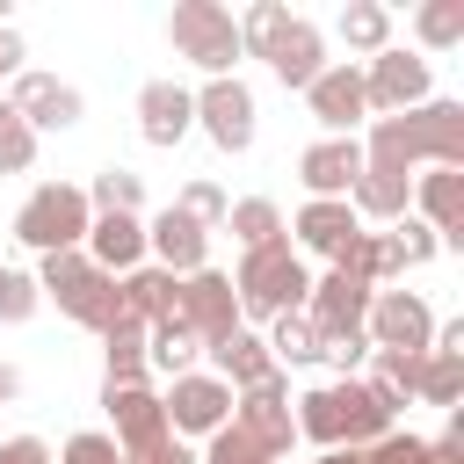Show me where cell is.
<instances>
[{"label": "cell", "mask_w": 464, "mask_h": 464, "mask_svg": "<svg viewBox=\"0 0 464 464\" xmlns=\"http://www.w3.org/2000/svg\"><path fill=\"white\" fill-rule=\"evenodd\" d=\"M87 188H72V181H36L29 188V203L14 210V239L22 246H36V254H72L80 239H87Z\"/></svg>", "instance_id": "obj_5"}, {"label": "cell", "mask_w": 464, "mask_h": 464, "mask_svg": "<svg viewBox=\"0 0 464 464\" xmlns=\"http://www.w3.org/2000/svg\"><path fill=\"white\" fill-rule=\"evenodd\" d=\"M355 232H362V218L348 210V196H304V210L290 218V232H283V239H290L297 254H319V261H341Z\"/></svg>", "instance_id": "obj_13"}, {"label": "cell", "mask_w": 464, "mask_h": 464, "mask_svg": "<svg viewBox=\"0 0 464 464\" xmlns=\"http://www.w3.org/2000/svg\"><path fill=\"white\" fill-rule=\"evenodd\" d=\"M58 464H123V450H116V435L87 428V435H72V442H65V457H58Z\"/></svg>", "instance_id": "obj_44"}, {"label": "cell", "mask_w": 464, "mask_h": 464, "mask_svg": "<svg viewBox=\"0 0 464 464\" xmlns=\"http://www.w3.org/2000/svg\"><path fill=\"white\" fill-rule=\"evenodd\" d=\"M326 65H334V58H326V29H319L312 14H290V22H283V36H276V51H268V72H276L283 87H297V94H304Z\"/></svg>", "instance_id": "obj_20"}, {"label": "cell", "mask_w": 464, "mask_h": 464, "mask_svg": "<svg viewBox=\"0 0 464 464\" xmlns=\"http://www.w3.org/2000/svg\"><path fill=\"white\" fill-rule=\"evenodd\" d=\"M181 326H188L203 348H218V341L239 326V297H232V276H225V268L181 276Z\"/></svg>", "instance_id": "obj_12"}, {"label": "cell", "mask_w": 464, "mask_h": 464, "mask_svg": "<svg viewBox=\"0 0 464 464\" xmlns=\"http://www.w3.org/2000/svg\"><path fill=\"white\" fill-rule=\"evenodd\" d=\"M290 420H297V435H304V442H319V450H370V442H384V435H392V413L370 399V384H362V377H334V384L304 392Z\"/></svg>", "instance_id": "obj_2"}, {"label": "cell", "mask_w": 464, "mask_h": 464, "mask_svg": "<svg viewBox=\"0 0 464 464\" xmlns=\"http://www.w3.org/2000/svg\"><path fill=\"white\" fill-rule=\"evenodd\" d=\"M334 29H341V44H348L362 65H370L377 51H392V7H384V0H348Z\"/></svg>", "instance_id": "obj_28"}, {"label": "cell", "mask_w": 464, "mask_h": 464, "mask_svg": "<svg viewBox=\"0 0 464 464\" xmlns=\"http://www.w3.org/2000/svg\"><path fill=\"white\" fill-rule=\"evenodd\" d=\"M232 428L261 450V457H290V442H297V420H290V377L276 370L268 384H254V392H232Z\"/></svg>", "instance_id": "obj_7"}, {"label": "cell", "mask_w": 464, "mask_h": 464, "mask_svg": "<svg viewBox=\"0 0 464 464\" xmlns=\"http://www.w3.org/2000/svg\"><path fill=\"white\" fill-rule=\"evenodd\" d=\"M102 406H109V420H116V450L130 457V450H152L160 435H167V413H160V392L152 384H102Z\"/></svg>", "instance_id": "obj_21"}, {"label": "cell", "mask_w": 464, "mask_h": 464, "mask_svg": "<svg viewBox=\"0 0 464 464\" xmlns=\"http://www.w3.org/2000/svg\"><path fill=\"white\" fill-rule=\"evenodd\" d=\"M355 174H362V138H319V145H304V160H297L304 196H348Z\"/></svg>", "instance_id": "obj_22"}, {"label": "cell", "mask_w": 464, "mask_h": 464, "mask_svg": "<svg viewBox=\"0 0 464 464\" xmlns=\"http://www.w3.org/2000/svg\"><path fill=\"white\" fill-rule=\"evenodd\" d=\"M370 283L362 276H348V268H326L312 290H304V319L319 326V334H362V312H370Z\"/></svg>", "instance_id": "obj_19"}, {"label": "cell", "mask_w": 464, "mask_h": 464, "mask_svg": "<svg viewBox=\"0 0 464 464\" xmlns=\"http://www.w3.org/2000/svg\"><path fill=\"white\" fill-rule=\"evenodd\" d=\"M7 102H14V116L29 123V130H65V123H80V87L72 80H58V72H14V87H7Z\"/></svg>", "instance_id": "obj_15"}, {"label": "cell", "mask_w": 464, "mask_h": 464, "mask_svg": "<svg viewBox=\"0 0 464 464\" xmlns=\"http://www.w3.org/2000/svg\"><path fill=\"white\" fill-rule=\"evenodd\" d=\"M138 203H145V181L130 167H102L94 188H87V210L94 218H138Z\"/></svg>", "instance_id": "obj_34"}, {"label": "cell", "mask_w": 464, "mask_h": 464, "mask_svg": "<svg viewBox=\"0 0 464 464\" xmlns=\"http://www.w3.org/2000/svg\"><path fill=\"white\" fill-rule=\"evenodd\" d=\"M36 290L72 319V326H94V334H109L116 319H123V297H116V276H102L80 246L72 254H44V268H36Z\"/></svg>", "instance_id": "obj_4"}, {"label": "cell", "mask_w": 464, "mask_h": 464, "mask_svg": "<svg viewBox=\"0 0 464 464\" xmlns=\"http://www.w3.org/2000/svg\"><path fill=\"white\" fill-rule=\"evenodd\" d=\"M413 36H420L428 51H450V44H464V0H428V7L413 14Z\"/></svg>", "instance_id": "obj_37"}, {"label": "cell", "mask_w": 464, "mask_h": 464, "mask_svg": "<svg viewBox=\"0 0 464 464\" xmlns=\"http://www.w3.org/2000/svg\"><path fill=\"white\" fill-rule=\"evenodd\" d=\"M283 22H290V7L283 0H254L232 29H239V58H268L276 51V36H283Z\"/></svg>", "instance_id": "obj_36"}, {"label": "cell", "mask_w": 464, "mask_h": 464, "mask_svg": "<svg viewBox=\"0 0 464 464\" xmlns=\"http://www.w3.org/2000/svg\"><path fill=\"white\" fill-rule=\"evenodd\" d=\"M268 362L276 370H304V362H319V326L304 319V312H283V319H268Z\"/></svg>", "instance_id": "obj_30"}, {"label": "cell", "mask_w": 464, "mask_h": 464, "mask_svg": "<svg viewBox=\"0 0 464 464\" xmlns=\"http://www.w3.org/2000/svg\"><path fill=\"white\" fill-rule=\"evenodd\" d=\"M413 399H420V406H457V399H464V355L428 348L420 370H413Z\"/></svg>", "instance_id": "obj_33"}, {"label": "cell", "mask_w": 464, "mask_h": 464, "mask_svg": "<svg viewBox=\"0 0 464 464\" xmlns=\"http://www.w3.org/2000/svg\"><path fill=\"white\" fill-rule=\"evenodd\" d=\"M362 102H370V116H399V109H420L428 102V58L420 51H377L370 65H362Z\"/></svg>", "instance_id": "obj_11"}, {"label": "cell", "mask_w": 464, "mask_h": 464, "mask_svg": "<svg viewBox=\"0 0 464 464\" xmlns=\"http://www.w3.org/2000/svg\"><path fill=\"white\" fill-rule=\"evenodd\" d=\"M188 130H196V94L181 80H145L138 87V138L160 145V152H174Z\"/></svg>", "instance_id": "obj_17"}, {"label": "cell", "mask_w": 464, "mask_h": 464, "mask_svg": "<svg viewBox=\"0 0 464 464\" xmlns=\"http://www.w3.org/2000/svg\"><path fill=\"white\" fill-rule=\"evenodd\" d=\"M196 355H203V341L181 326V319H160V326H145V377H188L196 370Z\"/></svg>", "instance_id": "obj_27"}, {"label": "cell", "mask_w": 464, "mask_h": 464, "mask_svg": "<svg viewBox=\"0 0 464 464\" xmlns=\"http://www.w3.org/2000/svg\"><path fill=\"white\" fill-rule=\"evenodd\" d=\"M145 261H152V268H167V276L181 283V276L210 268V232H203L196 218H181V210L167 203L160 218H145Z\"/></svg>", "instance_id": "obj_14"}, {"label": "cell", "mask_w": 464, "mask_h": 464, "mask_svg": "<svg viewBox=\"0 0 464 464\" xmlns=\"http://www.w3.org/2000/svg\"><path fill=\"white\" fill-rule=\"evenodd\" d=\"M14 392H22V370H14V362H0V406H7Z\"/></svg>", "instance_id": "obj_48"}, {"label": "cell", "mask_w": 464, "mask_h": 464, "mask_svg": "<svg viewBox=\"0 0 464 464\" xmlns=\"http://www.w3.org/2000/svg\"><path fill=\"white\" fill-rule=\"evenodd\" d=\"M304 102H312V116L326 123V138H355V123L370 116V102H362V65H355V58H334V65L304 87Z\"/></svg>", "instance_id": "obj_16"}, {"label": "cell", "mask_w": 464, "mask_h": 464, "mask_svg": "<svg viewBox=\"0 0 464 464\" xmlns=\"http://www.w3.org/2000/svg\"><path fill=\"white\" fill-rule=\"evenodd\" d=\"M304 290H312V268L290 239H268L254 254H239L232 268V297H239V319H283V312H304Z\"/></svg>", "instance_id": "obj_3"}, {"label": "cell", "mask_w": 464, "mask_h": 464, "mask_svg": "<svg viewBox=\"0 0 464 464\" xmlns=\"http://www.w3.org/2000/svg\"><path fill=\"white\" fill-rule=\"evenodd\" d=\"M370 167H464V102H420L399 116H370Z\"/></svg>", "instance_id": "obj_1"}, {"label": "cell", "mask_w": 464, "mask_h": 464, "mask_svg": "<svg viewBox=\"0 0 464 464\" xmlns=\"http://www.w3.org/2000/svg\"><path fill=\"white\" fill-rule=\"evenodd\" d=\"M420 355H428V348H420ZM420 355H392V348H370V377H362V384H370V399H377L392 420H399V406L413 399V370H420Z\"/></svg>", "instance_id": "obj_29"}, {"label": "cell", "mask_w": 464, "mask_h": 464, "mask_svg": "<svg viewBox=\"0 0 464 464\" xmlns=\"http://www.w3.org/2000/svg\"><path fill=\"white\" fill-rule=\"evenodd\" d=\"M210 355V377H225L232 392H254V384H268L276 377V362H268V341L261 334H246V326H232L218 348H203Z\"/></svg>", "instance_id": "obj_26"}, {"label": "cell", "mask_w": 464, "mask_h": 464, "mask_svg": "<svg viewBox=\"0 0 464 464\" xmlns=\"http://www.w3.org/2000/svg\"><path fill=\"white\" fill-rule=\"evenodd\" d=\"M413 218L442 246H464V167H420L413 174Z\"/></svg>", "instance_id": "obj_18"}, {"label": "cell", "mask_w": 464, "mask_h": 464, "mask_svg": "<svg viewBox=\"0 0 464 464\" xmlns=\"http://www.w3.org/2000/svg\"><path fill=\"white\" fill-rule=\"evenodd\" d=\"M22 58H29V51H22V29L7 22V29H0V80H14V72H22Z\"/></svg>", "instance_id": "obj_47"}, {"label": "cell", "mask_w": 464, "mask_h": 464, "mask_svg": "<svg viewBox=\"0 0 464 464\" xmlns=\"http://www.w3.org/2000/svg\"><path fill=\"white\" fill-rule=\"evenodd\" d=\"M123 464H196V450H188V442H181V435H160V442H152V450H130V457H123Z\"/></svg>", "instance_id": "obj_45"}, {"label": "cell", "mask_w": 464, "mask_h": 464, "mask_svg": "<svg viewBox=\"0 0 464 464\" xmlns=\"http://www.w3.org/2000/svg\"><path fill=\"white\" fill-rule=\"evenodd\" d=\"M167 44H174V58L203 65L210 80H225L239 65V29H232V7H218V0H181L167 14Z\"/></svg>", "instance_id": "obj_6"}, {"label": "cell", "mask_w": 464, "mask_h": 464, "mask_svg": "<svg viewBox=\"0 0 464 464\" xmlns=\"http://www.w3.org/2000/svg\"><path fill=\"white\" fill-rule=\"evenodd\" d=\"M0 464H51V450L36 435H14V442H0Z\"/></svg>", "instance_id": "obj_46"}, {"label": "cell", "mask_w": 464, "mask_h": 464, "mask_svg": "<svg viewBox=\"0 0 464 464\" xmlns=\"http://www.w3.org/2000/svg\"><path fill=\"white\" fill-rule=\"evenodd\" d=\"M188 94H196V130H203L218 152H246V145H254V87H246L239 72L203 80V87H188Z\"/></svg>", "instance_id": "obj_8"}, {"label": "cell", "mask_w": 464, "mask_h": 464, "mask_svg": "<svg viewBox=\"0 0 464 464\" xmlns=\"http://www.w3.org/2000/svg\"><path fill=\"white\" fill-rule=\"evenodd\" d=\"M334 268L362 276L370 290H377V283H392V276H406V268H399V246H392V232H355V239H348V254H341Z\"/></svg>", "instance_id": "obj_31"}, {"label": "cell", "mask_w": 464, "mask_h": 464, "mask_svg": "<svg viewBox=\"0 0 464 464\" xmlns=\"http://www.w3.org/2000/svg\"><path fill=\"white\" fill-rule=\"evenodd\" d=\"M392 246H399V268H420V261H435V254H442V239H435V232H428L413 210L392 225Z\"/></svg>", "instance_id": "obj_41"}, {"label": "cell", "mask_w": 464, "mask_h": 464, "mask_svg": "<svg viewBox=\"0 0 464 464\" xmlns=\"http://www.w3.org/2000/svg\"><path fill=\"white\" fill-rule=\"evenodd\" d=\"M319 362H334L341 377H355L370 362V334H319Z\"/></svg>", "instance_id": "obj_42"}, {"label": "cell", "mask_w": 464, "mask_h": 464, "mask_svg": "<svg viewBox=\"0 0 464 464\" xmlns=\"http://www.w3.org/2000/svg\"><path fill=\"white\" fill-rule=\"evenodd\" d=\"M116 297H123V319L138 326H160V319H181V283L152 261H138L130 276H116Z\"/></svg>", "instance_id": "obj_24"}, {"label": "cell", "mask_w": 464, "mask_h": 464, "mask_svg": "<svg viewBox=\"0 0 464 464\" xmlns=\"http://www.w3.org/2000/svg\"><path fill=\"white\" fill-rule=\"evenodd\" d=\"M225 232L239 239V254H254V246H268V239H283V210H276L268 196H239V203L225 210Z\"/></svg>", "instance_id": "obj_32"}, {"label": "cell", "mask_w": 464, "mask_h": 464, "mask_svg": "<svg viewBox=\"0 0 464 464\" xmlns=\"http://www.w3.org/2000/svg\"><path fill=\"white\" fill-rule=\"evenodd\" d=\"M160 413H167V435H203L210 442L232 420V384L210 377V370H188V377H174L160 392Z\"/></svg>", "instance_id": "obj_9"}, {"label": "cell", "mask_w": 464, "mask_h": 464, "mask_svg": "<svg viewBox=\"0 0 464 464\" xmlns=\"http://www.w3.org/2000/svg\"><path fill=\"white\" fill-rule=\"evenodd\" d=\"M348 210H355V218H377V225H399V218L413 210V174L362 160V174H355V188H348Z\"/></svg>", "instance_id": "obj_25"}, {"label": "cell", "mask_w": 464, "mask_h": 464, "mask_svg": "<svg viewBox=\"0 0 464 464\" xmlns=\"http://www.w3.org/2000/svg\"><path fill=\"white\" fill-rule=\"evenodd\" d=\"M362 334H370V348L420 355V348L435 341V312H428V297H413V290H377L370 312H362Z\"/></svg>", "instance_id": "obj_10"}, {"label": "cell", "mask_w": 464, "mask_h": 464, "mask_svg": "<svg viewBox=\"0 0 464 464\" xmlns=\"http://www.w3.org/2000/svg\"><path fill=\"white\" fill-rule=\"evenodd\" d=\"M174 210H181V218H196V225L210 232V225H225V210H232V196H225L218 181H188V188L174 196Z\"/></svg>", "instance_id": "obj_40"}, {"label": "cell", "mask_w": 464, "mask_h": 464, "mask_svg": "<svg viewBox=\"0 0 464 464\" xmlns=\"http://www.w3.org/2000/svg\"><path fill=\"white\" fill-rule=\"evenodd\" d=\"M80 254H87L102 276H130V268L145 261V218H87Z\"/></svg>", "instance_id": "obj_23"}, {"label": "cell", "mask_w": 464, "mask_h": 464, "mask_svg": "<svg viewBox=\"0 0 464 464\" xmlns=\"http://www.w3.org/2000/svg\"><path fill=\"white\" fill-rule=\"evenodd\" d=\"M196 464H276V457H261V450H254V442H246V435H239V428L225 420V428L210 435V450H203Z\"/></svg>", "instance_id": "obj_43"}, {"label": "cell", "mask_w": 464, "mask_h": 464, "mask_svg": "<svg viewBox=\"0 0 464 464\" xmlns=\"http://www.w3.org/2000/svg\"><path fill=\"white\" fill-rule=\"evenodd\" d=\"M102 355H109V384H145V326L138 319H116L102 334Z\"/></svg>", "instance_id": "obj_35"}, {"label": "cell", "mask_w": 464, "mask_h": 464, "mask_svg": "<svg viewBox=\"0 0 464 464\" xmlns=\"http://www.w3.org/2000/svg\"><path fill=\"white\" fill-rule=\"evenodd\" d=\"M36 304H44L36 276H29V268H7V261H0V326H22V319H36Z\"/></svg>", "instance_id": "obj_39"}, {"label": "cell", "mask_w": 464, "mask_h": 464, "mask_svg": "<svg viewBox=\"0 0 464 464\" xmlns=\"http://www.w3.org/2000/svg\"><path fill=\"white\" fill-rule=\"evenodd\" d=\"M36 167V130L14 116V102L0 94V174H29Z\"/></svg>", "instance_id": "obj_38"}]
</instances>
